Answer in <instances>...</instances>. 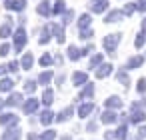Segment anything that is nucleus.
I'll list each match as a JSON object with an SVG mask.
<instances>
[{"label":"nucleus","mask_w":146,"mask_h":140,"mask_svg":"<svg viewBox=\"0 0 146 140\" xmlns=\"http://www.w3.org/2000/svg\"><path fill=\"white\" fill-rule=\"evenodd\" d=\"M120 36H122V34H110L108 38H104V48H106L108 52H114L116 44L120 42Z\"/></svg>","instance_id":"nucleus-1"},{"label":"nucleus","mask_w":146,"mask_h":140,"mask_svg":"<svg viewBox=\"0 0 146 140\" xmlns=\"http://www.w3.org/2000/svg\"><path fill=\"white\" fill-rule=\"evenodd\" d=\"M122 16H124V12H122V10H112V12H108V14H106V22H120V20H122Z\"/></svg>","instance_id":"nucleus-2"},{"label":"nucleus","mask_w":146,"mask_h":140,"mask_svg":"<svg viewBox=\"0 0 146 140\" xmlns=\"http://www.w3.org/2000/svg\"><path fill=\"white\" fill-rule=\"evenodd\" d=\"M24 42H26V32L22 28H18L16 30V50H20L24 46Z\"/></svg>","instance_id":"nucleus-3"},{"label":"nucleus","mask_w":146,"mask_h":140,"mask_svg":"<svg viewBox=\"0 0 146 140\" xmlns=\"http://www.w3.org/2000/svg\"><path fill=\"white\" fill-rule=\"evenodd\" d=\"M24 4H26V0H10L6 6L10 10H24Z\"/></svg>","instance_id":"nucleus-4"},{"label":"nucleus","mask_w":146,"mask_h":140,"mask_svg":"<svg viewBox=\"0 0 146 140\" xmlns=\"http://www.w3.org/2000/svg\"><path fill=\"white\" fill-rule=\"evenodd\" d=\"M106 106H108V108H120V106H122V100H120L118 96H110V98L106 100Z\"/></svg>","instance_id":"nucleus-5"},{"label":"nucleus","mask_w":146,"mask_h":140,"mask_svg":"<svg viewBox=\"0 0 146 140\" xmlns=\"http://www.w3.org/2000/svg\"><path fill=\"white\" fill-rule=\"evenodd\" d=\"M142 62H144V58H142V56H134V58H130V60H128L126 68H136V66H140Z\"/></svg>","instance_id":"nucleus-6"},{"label":"nucleus","mask_w":146,"mask_h":140,"mask_svg":"<svg viewBox=\"0 0 146 140\" xmlns=\"http://www.w3.org/2000/svg\"><path fill=\"white\" fill-rule=\"evenodd\" d=\"M72 80H74L76 86H82V84L86 82V74H84V72H76V74L72 76Z\"/></svg>","instance_id":"nucleus-7"},{"label":"nucleus","mask_w":146,"mask_h":140,"mask_svg":"<svg viewBox=\"0 0 146 140\" xmlns=\"http://www.w3.org/2000/svg\"><path fill=\"white\" fill-rule=\"evenodd\" d=\"M92 110H94V104L90 102V104H84V106H80V108H78V114L84 118V116H86V114H90Z\"/></svg>","instance_id":"nucleus-8"},{"label":"nucleus","mask_w":146,"mask_h":140,"mask_svg":"<svg viewBox=\"0 0 146 140\" xmlns=\"http://www.w3.org/2000/svg\"><path fill=\"white\" fill-rule=\"evenodd\" d=\"M108 72H112V66H108V64H102V66H100V70H96V76H98V78H104Z\"/></svg>","instance_id":"nucleus-9"},{"label":"nucleus","mask_w":146,"mask_h":140,"mask_svg":"<svg viewBox=\"0 0 146 140\" xmlns=\"http://www.w3.org/2000/svg\"><path fill=\"white\" fill-rule=\"evenodd\" d=\"M94 94V84H88L82 92H80V100H84V98H88V96H92Z\"/></svg>","instance_id":"nucleus-10"},{"label":"nucleus","mask_w":146,"mask_h":140,"mask_svg":"<svg viewBox=\"0 0 146 140\" xmlns=\"http://www.w3.org/2000/svg\"><path fill=\"white\" fill-rule=\"evenodd\" d=\"M116 120H118V118H116V112H112V110L102 114V122H106V124H108V122H116Z\"/></svg>","instance_id":"nucleus-11"},{"label":"nucleus","mask_w":146,"mask_h":140,"mask_svg":"<svg viewBox=\"0 0 146 140\" xmlns=\"http://www.w3.org/2000/svg\"><path fill=\"white\" fill-rule=\"evenodd\" d=\"M78 26H80L82 30H86V28L90 26V16H88V14H82V16H80V22H78Z\"/></svg>","instance_id":"nucleus-12"},{"label":"nucleus","mask_w":146,"mask_h":140,"mask_svg":"<svg viewBox=\"0 0 146 140\" xmlns=\"http://www.w3.org/2000/svg\"><path fill=\"white\" fill-rule=\"evenodd\" d=\"M50 80H52V72H50V70H48V72H42V74L38 76V82H40V84H48Z\"/></svg>","instance_id":"nucleus-13"},{"label":"nucleus","mask_w":146,"mask_h":140,"mask_svg":"<svg viewBox=\"0 0 146 140\" xmlns=\"http://www.w3.org/2000/svg\"><path fill=\"white\" fill-rule=\"evenodd\" d=\"M18 138H20V130H10V132L4 134L2 140H18Z\"/></svg>","instance_id":"nucleus-14"},{"label":"nucleus","mask_w":146,"mask_h":140,"mask_svg":"<svg viewBox=\"0 0 146 140\" xmlns=\"http://www.w3.org/2000/svg\"><path fill=\"white\" fill-rule=\"evenodd\" d=\"M106 6H108V2H106V0H98V2H96V6L92 4V10H94V12H102V10H106Z\"/></svg>","instance_id":"nucleus-15"},{"label":"nucleus","mask_w":146,"mask_h":140,"mask_svg":"<svg viewBox=\"0 0 146 140\" xmlns=\"http://www.w3.org/2000/svg\"><path fill=\"white\" fill-rule=\"evenodd\" d=\"M12 122H16V116H12V114H2L0 116V124H12Z\"/></svg>","instance_id":"nucleus-16"},{"label":"nucleus","mask_w":146,"mask_h":140,"mask_svg":"<svg viewBox=\"0 0 146 140\" xmlns=\"http://www.w3.org/2000/svg\"><path fill=\"white\" fill-rule=\"evenodd\" d=\"M48 4H50L48 0L40 2V6H38V14H42V16H44V14H48V12H50V6H48Z\"/></svg>","instance_id":"nucleus-17"},{"label":"nucleus","mask_w":146,"mask_h":140,"mask_svg":"<svg viewBox=\"0 0 146 140\" xmlns=\"http://www.w3.org/2000/svg\"><path fill=\"white\" fill-rule=\"evenodd\" d=\"M20 100H22V96H20V94H12V96L8 98V102H6V104H8V106H18V104H20Z\"/></svg>","instance_id":"nucleus-18"},{"label":"nucleus","mask_w":146,"mask_h":140,"mask_svg":"<svg viewBox=\"0 0 146 140\" xmlns=\"http://www.w3.org/2000/svg\"><path fill=\"white\" fill-rule=\"evenodd\" d=\"M36 106H38V102H36L34 98H30V100L24 104V110H26V112H34V110H36Z\"/></svg>","instance_id":"nucleus-19"},{"label":"nucleus","mask_w":146,"mask_h":140,"mask_svg":"<svg viewBox=\"0 0 146 140\" xmlns=\"http://www.w3.org/2000/svg\"><path fill=\"white\" fill-rule=\"evenodd\" d=\"M42 102H44L46 106L52 104V90H44V94H42Z\"/></svg>","instance_id":"nucleus-20"},{"label":"nucleus","mask_w":146,"mask_h":140,"mask_svg":"<svg viewBox=\"0 0 146 140\" xmlns=\"http://www.w3.org/2000/svg\"><path fill=\"white\" fill-rule=\"evenodd\" d=\"M32 62H34L32 54H26V56L22 58V68H30V66H32Z\"/></svg>","instance_id":"nucleus-21"},{"label":"nucleus","mask_w":146,"mask_h":140,"mask_svg":"<svg viewBox=\"0 0 146 140\" xmlns=\"http://www.w3.org/2000/svg\"><path fill=\"white\" fill-rule=\"evenodd\" d=\"M70 114H72V108H66L64 112H60V116H58L56 120H58V122H64V120H68V118H70Z\"/></svg>","instance_id":"nucleus-22"},{"label":"nucleus","mask_w":146,"mask_h":140,"mask_svg":"<svg viewBox=\"0 0 146 140\" xmlns=\"http://www.w3.org/2000/svg\"><path fill=\"white\" fill-rule=\"evenodd\" d=\"M52 116H54V114H52L50 110H46V112H42V118H40V122H42V124H48V122L52 120Z\"/></svg>","instance_id":"nucleus-23"},{"label":"nucleus","mask_w":146,"mask_h":140,"mask_svg":"<svg viewBox=\"0 0 146 140\" xmlns=\"http://www.w3.org/2000/svg\"><path fill=\"white\" fill-rule=\"evenodd\" d=\"M12 88V80L4 78V80H0V90H10Z\"/></svg>","instance_id":"nucleus-24"},{"label":"nucleus","mask_w":146,"mask_h":140,"mask_svg":"<svg viewBox=\"0 0 146 140\" xmlns=\"http://www.w3.org/2000/svg\"><path fill=\"white\" fill-rule=\"evenodd\" d=\"M118 80H120L124 86H128V82H130V80H128V74H126L124 70H120V72H118Z\"/></svg>","instance_id":"nucleus-25"},{"label":"nucleus","mask_w":146,"mask_h":140,"mask_svg":"<svg viewBox=\"0 0 146 140\" xmlns=\"http://www.w3.org/2000/svg\"><path fill=\"white\" fill-rule=\"evenodd\" d=\"M132 122H140V120H144V110L140 112V110H136L134 114H132V118H130Z\"/></svg>","instance_id":"nucleus-26"},{"label":"nucleus","mask_w":146,"mask_h":140,"mask_svg":"<svg viewBox=\"0 0 146 140\" xmlns=\"http://www.w3.org/2000/svg\"><path fill=\"white\" fill-rule=\"evenodd\" d=\"M144 40H146V38H144V30H142V32L138 34V38H136V42H134V46H136V48H140V46L144 44Z\"/></svg>","instance_id":"nucleus-27"},{"label":"nucleus","mask_w":146,"mask_h":140,"mask_svg":"<svg viewBox=\"0 0 146 140\" xmlns=\"http://www.w3.org/2000/svg\"><path fill=\"white\" fill-rule=\"evenodd\" d=\"M68 52H70V54H68V56H70V58H72V60H76V58H78V56H80V52H78V50H76V46H70V48H68Z\"/></svg>","instance_id":"nucleus-28"},{"label":"nucleus","mask_w":146,"mask_h":140,"mask_svg":"<svg viewBox=\"0 0 146 140\" xmlns=\"http://www.w3.org/2000/svg\"><path fill=\"white\" fill-rule=\"evenodd\" d=\"M100 62H102V56H100V54H96V56H94V58L90 60V66H92V68H96V66H98Z\"/></svg>","instance_id":"nucleus-29"},{"label":"nucleus","mask_w":146,"mask_h":140,"mask_svg":"<svg viewBox=\"0 0 146 140\" xmlns=\"http://www.w3.org/2000/svg\"><path fill=\"white\" fill-rule=\"evenodd\" d=\"M24 88H26V92H34V88H36V82H32V80H26Z\"/></svg>","instance_id":"nucleus-30"},{"label":"nucleus","mask_w":146,"mask_h":140,"mask_svg":"<svg viewBox=\"0 0 146 140\" xmlns=\"http://www.w3.org/2000/svg\"><path fill=\"white\" fill-rule=\"evenodd\" d=\"M10 34V26L6 24V26H2V28H0V38H6Z\"/></svg>","instance_id":"nucleus-31"},{"label":"nucleus","mask_w":146,"mask_h":140,"mask_svg":"<svg viewBox=\"0 0 146 140\" xmlns=\"http://www.w3.org/2000/svg\"><path fill=\"white\" fill-rule=\"evenodd\" d=\"M138 92H140V94H142V92H146V80H144V78H140V80H138Z\"/></svg>","instance_id":"nucleus-32"},{"label":"nucleus","mask_w":146,"mask_h":140,"mask_svg":"<svg viewBox=\"0 0 146 140\" xmlns=\"http://www.w3.org/2000/svg\"><path fill=\"white\" fill-rule=\"evenodd\" d=\"M64 10V0H56V6H54V12H62Z\"/></svg>","instance_id":"nucleus-33"},{"label":"nucleus","mask_w":146,"mask_h":140,"mask_svg":"<svg viewBox=\"0 0 146 140\" xmlns=\"http://www.w3.org/2000/svg\"><path fill=\"white\" fill-rule=\"evenodd\" d=\"M50 62H52V58H50V56H48V54H44V56H42V58H40V64H42V66H48V64H50Z\"/></svg>","instance_id":"nucleus-34"},{"label":"nucleus","mask_w":146,"mask_h":140,"mask_svg":"<svg viewBox=\"0 0 146 140\" xmlns=\"http://www.w3.org/2000/svg\"><path fill=\"white\" fill-rule=\"evenodd\" d=\"M52 138H54V130H46L42 134V140H52Z\"/></svg>","instance_id":"nucleus-35"},{"label":"nucleus","mask_w":146,"mask_h":140,"mask_svg":"<svg viewBox=\"0 0 146 140\" xmlns=\"http://www.w3.org/2000/svg\"><path fill=\"white\" fill-rule=\"evenodd\" d=\"M8 50H10V46H8V44H2V46H0V54H2V56H6V54H8Z\"/></svg>","instance_id":"nucleus-36"},{"label":"nucleus","mask_w":146,"mask_h":140,"mask_svg":"<svg viewBox=\"0 0 146 140\" xmlns=\"http://www.w3.org/2000/svg\"><path fill=\"white\" fill-rule=\"evenodd\" d=\"M8 70H10V72H16V70H18V62H10V64H8Z\"/></svg>","instance_id":"nucleus-37"},{"label":"nucleus","mask_w":146,"mask_h":140,"mask_svg":"<svg viewBox=\"0 0 146 140\" xmlns=\"http://www.w3.org/2000/svg\"><path fill=\"white\" fill-rule=\"evenodd\" d=\"M134 10H136V6H134V4H130V6H126V8H124V12H126V14H132Z\"/></svg>","instance_id":"nucleus-38"},{"label":"nucleus","mask_w":146,"mask_h":140,"mask_svg":"<svg viewBox=\"0 0 146 140\" xmlns=\"http://www.w3.org/2000/svg\"><path fill=\"white\" fill-rule=\"evenodd\" d=\"M138 138H146V126H144V128L140 126V130H138Z\"/></svg>","instance_id":"nucleus-39"},{"label":"nucleus","mask_w":146,"mask_h":140,"mask_svg":"<svg viewBox=\"0 0 146 140\" xmlns=\"http://www.w3.org/2000/svg\"><path fill=\"white\" fill-rule=\"evenodd\" d=\"M92 36V30H82V38H90Z\"/></svg>","instance_id":"nucleus-40"},{"label":"nucleus","mask_w":146,"mask_h":140,"mask_svg":"<svg viewBox=\"0 0 146 140\" xmlns=\"http://www.w3.org/2000/svg\"><path fill=\"white\" fill-rule=\"evenodd\" d=\"M72 16H74L72 12H66V16H64V22H70V20H72Z\"/></svg>","instance_id":"nucleus-41"},{"label":"nucleus","mask_w":146,"mask_h":140,"mask_svg":"<svg viewBox=\"0 0 146 140\" xmlns=\"http://www.w3.org/2000/svg\"><path fill=\"white\" fill-rule=\"evenodd\" d=\"M6 70H8V66H0V76H2V74L6 72Z\"/></svg>","instance_id":"nucleus-42"}]
</instances>
